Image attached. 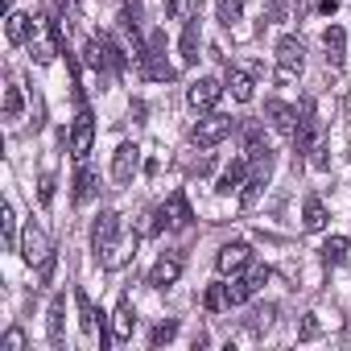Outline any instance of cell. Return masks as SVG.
<instances>
[{
  "instance_id": "6da1fadb",
  "label": "cell",
  "mask_w": 351,
  "mask_h": 351,
  "mask_svg": "<svg viewBox=\"0 0 351 351\" xmlns=\"http://www.w3.org/2000/svg\"><path fill=\"white\" fill-rule=\"evenodd\" d=\"M191 219H195V211H191L186 195L173 191V195L153 211V223H145L141 232H145V236H153V232H161V228H178V232H182V228H191Z\"/></svg>"
},
{
  "instance_id": "7a4b0ae2",
  "label": "cell",
  "mask_w": 351,
  "mask_h": 351,
  "mask_svg": "<svg viewBox=\"0 0 351 351\" xmlns=\"http://www.w3.org/2000/svg\"><path fill=\"white\" fill-rule=\"evenodd\" d=\"M232 132H236V120H232V116H223V112H211V116H203V120L191 128V141H195L199 149H211V145L228 141Z\"/></svg>"
},
{
  "instance_id": "3957f363",
  "label": "cell",
  "mask_w": 351,
  "mask_h": 351,
  "mask_svg": "<svg viewBox=\"0 0 351 351\" xmlns=\"http://www.w3.org/2000/svg\"><path fill=\"white\" fill-rule=\"evenodd\" d=\"M302 66H306V46H302L298 38H281V42H277V79H281V83H285V79H298Z\"/></svg>"
},
{
  "instance_id": "277c9868",
  "label": "cell",
  "mask_w": 351,
  "mask_h": 351,
  "mask_svg": "<svg viewBox=\"0 0 351 351\" xmlns=\"http://www.w3.org/2000/svg\"><path fill=\"white\" fill-rule=\"evenodd\" d=\"M116 236H120V215H116V211H99V219H95V228H91V248L99 252V261L112 256V248L120 244Z\"/></svg>"
},
{
  "instance_id": "5b68a950",
  "label": "cell",
  "mask_w": 351,
  "mask_h": 351,
  "mask_svg": "<svg viewBox=\"0 0 351 351\" xmlns=\"http://www.w3.org/2000/svg\"><path fill=\"white\" fill-rule=\"evenodd\" d=\"M141 66H145V75H149V79H161V83H169V79H173V66L165 62V38H161V34H153V38H149V50H145Z\"/></svg>"
},
{
  "instance_id": "8992f818",
  "label": "cell",
  "mask_w": 351,
  "mask_h": 351,
  "mask_svg": "<svg viewBox=\"0 0 351 351\" xmlns=\"http://www.w3.org/2000/svg\"><path fill=\"white\" fill-rule=\"evenodd\" d=\"M136 169H141V149H136L132 141H124V145L116 149V157H112V178H116L120 186H128V182L136 178Z\"/></svg>"
},
{
  "instance_id": "52a82bcc",
  "label": "cell",
  "mask_w": 351,
  "mask_h": 351,
  "mask_svg": "<svg viewBox=\"0 0 351 351\" xmlns=\"http://www.w3.org/2000/svg\"><path fill=\"white\" fill-rule=\"evenodd\" d=\"M91 145H95V116H91L87 108H79V116H75V128H71V153L83 161V157L91 153Z\"/></svg>"
},
{
  "instance_id": "ba28073f",
  "label": "cell",
  "mask_w": 351,
  "mask_h": 351,
  "mask_svg": "<svg viewBox=\"0 0 351 351\" xmlns=\"http://www.w3.org/2000/svg\"><path fill=\"white\" fill-rule=\"evenodd\" d=\"M178 277H182V256H178V252H161L157 265L149 269V285H153V289H169Z\"/></svg>"
},
{
  "instance_id": "9c48e42d",
  "label": "cell",
  "mask_w": 351,
  "mask_h": 351,
  "mask_svg": "<svg viewBox=\"0 0 351 351\" xmlns=\"http://www.w3.org/2000/svg\"><path fill=\"white\" fill-rule=\"evenodd\" d=\"M75 306H79V326H83V335H95L99 330V347H108V335H104V314L95 310V302L87 298V289H75Z\"/></svg>"
},
{
  "instance_id": "30bf717a",
  "label": "cell",
  "mask_w": 351,
  "mask_h": 351,
  "mask_svg": "<svg viewBox=\"0 0 351 351\" xmlns=\"http://www.w3.org/2000/svg\"><path fill=\"white\" fill-rule=\"evenodd\" d=\"M248 265H252V248H248L244 240L223 244L219 256H215V269H219V273H240V269H248Z\"/></svg>"
},
{
  "instance_id": "8fae6325",
  "label": "cell",
  "mask_w": 351,
  "mask_h": 351,
  "mask_svg": "<svg viewBox=\"0 0 351 351\" xmlns=\"http://www.w3.org/2000/svg\"><path fill=\"white\" fill-rule=\"evenodd\" d=\"M21 256H25V265H42L46 256H50V248H46V236H42V228L38 223H29L25 232H21Z\"/></svg>"
},
{
  "instance_id": "7c38bea8",
  "label": "cell",
  "mask_w": 351,
  "mask_h": 351,
  "mask_svg": "<svg viewBox=\"0 0 351 351\" xmlns=\"http://www.w3.org/2000/svg\"><path fill=\"white\" fill-rule=\"evenodd\" d=\"M244 182H248V157H236V161H232V165H228V169L219 173L215 191H219V195H236V191H240Z\"/></svg>"
},
{
  "instance_id": "4fadbf2b",
  "label": "cell",
  "mask_w": 351,
  "mask_h": 351,
  "mask_svg": "<svg viewBox=\"0 0 351 351\" xmlns=\"http://www.w3.org/2000/svg\"><path fill=\"white\" fill-rule=\"evenodd\" d=\"M219 95H223V87H219L215 79H195V83H191V104H195L199 112H211V108L219 104Z\"/></svg>"
},
{
  "instance_id": "5bb4252c",
  "label": "cell",
  "mask_w": 351,
  "mask_h": 351,
  "mask_svg": "<svg viewBox=\"0 0 351 351\" xmlns=\"http://www.w3.org/2000/svg\"><path fill=\"white\" fill-rule=\"evenodd\" d=\"M46 326H50V343L54 347H66V298L62 293L50 298V322Z\"/></svg>"
},
{
  "instance_id": "9a60e30c",
  "label": "cell",
  "mask_w": 351,
  "mask_h": 351,
  "mask_svg": "<svg viewBox=\"0 0 351 351\" xmlns=\"http://www.w3.org/2000/svg\"><path fill=\"white\" fill-rule=\"evenodd\" d=\"M265 116H269V124H273L277 132H289V136H293V128H298V124H293V120H298V112H293L289 104L269 99V104H265Z\"/></svg>"
},
{
  "instance_id": "2e32d148",
  "label": "cell",
  "mask_w": 351,
  "mask_h": 351,
  "mask_svg": "<svg viewBox=\"0 0 351 351\" xmlns=\"http://www.w3.org/2000/svg\"><path fill=\"white\" fill-rule=\"evenodd\" d=\"M199 42H203V34H199V13L186 21V29H182V42H178V54H182V62L191 66V62H199Z\"/></svg>"
},
{
  "instance_id": "e0dca14e",
  "label": "cell",
  "mask_w": 351,
  "mask_h": 351,
  "mask_svg": "<svg viewBox=\"0 0 351 351\" xmlns=\"http://www.w3.org/2000/svg\"><path fill=\"white\" fill-rule=\"evenodd\" d=\"M34 29H38V21H29L25 13H9V25H5V34H9V42H13V46L29 42V38H34Z\"/></svg>"
},
{
  "instance_id": "ac0fdd59",
  "label": "cell",
  "mask_w": 351,
  "mask_h": 351,
  "mask_svg": "<svg viewBox=\"0 0 351 351\" xmlns=\"http://www.w3.org/2000/svg\"><path fill=\"white\" fill-rule=\"evenodd\" d=\"M132 326H136V310H132L128 298H120V306H116V343H128Z\"/></svg>"
},
{
  "instance_id": "d6986e66",
  "label": "cell",
  "mask_w": 351,
  "mask_h": 351,
  "mask_svg": "<svg viewBox=\"0 0 351 351\" xmlns=\"http://www.w3.org/2000/svg\"><path fill=\"white\" fill-rule=\"evenodd\" d=\"M322 46H326V62H330V66H343V46H347V34H343L339 25H330V29L322 34Z\"/></svg>"
},
{
  "instance_id": "ffe728a7",
  "label": "cell",
  "mask_w": 351,
  "mask_h": 351,
  "mask_svg": "<svg viewBox=\"0 0 351 351\" xmlns=\"http://www.w3.org/2000/svg\"><path fill=\"white\" fill-rule=\"evenodd\" d=\"M99 191V178H95V169H87V165H79V173H75V203L83 207L91 195Z\"/></svg>"
},
{
  "instance_id": "44dd1931",
  "label": "cell",
  "mask_w": 351,
  "mask_h": 351,
  "mask_svg": "<svg viewBox=\"0 0 351 351\" xmlns=\"http://www.w3.org/2000/svg\"><path fill=\"white\" fill-rule=\"evenodd\" d=\"M223 289H228V306H244V302L256 293V285L248 281V273H244V277H232V281H223Z\"/></svg>"
},
{
  "instance_id": "7402d4cb",
  "label": "cell",
  "mask_w": 351,
  "mask_h": 351,
  "mask_svg": "<svg viewBox=\"0 0 351 351\" xmlns=\"http://www.w3.org/2000/svg\"><path fill=\"white\" fill-rule=\"evenodd\" d=\"M302 223H306V232H322L326 228V207H322V199H306V211H302Z\"/></svg>"
},
{
  "instance_id": "603a6c76",
  "label": "cell",
  "mask_w": 351,
  "mask_h": 351,
  "mask_svg": "<svg viewBox=\"0 0 351 351\" xmlns=\"http://www.w3.org/2000/svg\"><path fill=\"white\" fill-rule=\"evenodd\" d=\"M83 62H87L91 71H104V66H108V46H104V38H91V42L83 46Z\"/></svg>"
},
{
  "instance_id": "cb8c5ba5",
  "label": "cell",
  "mask_w": 351,
  "mask_h": 351,
  "mask_svg": "<svg viewBox=\"0 0 351 351\" xmlns=\"http://www.w3.org/2000/svg\"><path fill=\"white\" fill-rule=\"evenodd\" d=\"M228 91H232L240 104H248V99H252V79H248L244 71H228Z\"/></svg>"
},
{
  "instance_id": "d4e9b609",
  "label": "cell",
  "mask_w": 351,
  "mask_h": 351,
  "mask_svg": "<svg viewBox=\"0 0 351 351\" xmlns=\"http://www.w3.org/2000/svg\"><path fill=\"white\" fill-rule=\"evenodd\" d=\"M343 256H347V240H343V236H330V240L322 244V261H326V265H343Z\"/></svg>"
},
{
  "instance_id": "484cf974",
  "label": "cell",
  "mask_w": 351,
  "mask_h": 351,
  "mask_svg": "<svg viewBox=\"0 0 351 351\" xmlns=\"http://www.w3.org/2000/svg\"><path fill=\"white\" fill-rule=\"evenodd\" d=\"M203 306L215 314V310H228V289H223V281H215V285H207V293H203Z\"/></svg>"
},
{
  "instance_id": "4316f807",
  "label": "cell",
  "mask_w": 351,
  "mask_h": 351,
  "mask_svg": "<svg viewBox=\"0 0 351 351\" xmlns=\"http://www.w3.org/2000/svg\"><path fill=\"white\" fill-rule=\"evenodd\" d=\"M215 13H219L223 25H232V21H240V13H244V0H215Z\"/></svg>"
},
{
  "instance_id": "83f0119b",
  "label": "cell",
  "mask_w": 351,
  "mask_h": 351,
  "mask_svg": "<svg viewBox=\"0 0 351 351\" xmlns=\"http://www.w3.org/2000/svg\"><path fill=\"white\" fill-rule=\"evenodd\" d=\"M21 108H25L21 91H17V87H5V120H17V116H21Z\"/></svg>"
},
{
  "instance_id": "f1b7e54d",
  "label": "cell",
  "mask_w": 351,
  "mask_h": 351,
  "mask_svg": "<svg viewBox=\"0 0 351 351\" xmlns=\"http://www.w3.org/2000/svg\"><path fill=\"white\" fill-rule=\"evenodd\" d=\"M173 335H178V322H161V326H153L149 343H153V347H161V343H169Z\"/></svg>"
},
{
  "instance_id": "f546056e",
  "label": "cell",
  "mask_w": 351,
  "mask_h": 351,
  "mask_svg": "<svg viewBox=\"0 0 351 351\" xmlns=\"http://www.w3.org/2000/svg\"><path fill=\"white\" fill-rule=\"evenodd\" d=\"M99 38H104V46H108V66H112V71H124V50H120L108 34H99Z\"/></svg>"
},
{
  "instance_id": "4dcf8cb0",
  "label": "cell",
  "mask_w": 351,
  "mask_h": 351,
  "mask_svg": "<svg viewBox=\"0 0 351 351\" xmlns=\"http://www.w3.org/2000/svg\"><path fill=\"white\" fill-rule=\"evenodd\" d=\"M54 9H58V17L71 25V21H79V0H54Z\"/></svg>"
},
{
  "instance_id": "1f68e13d",
  "label": "cell",
  "mask_w": 351,
  "mask_h": 351,
  "mask_svg": "<svg viewBox=\"0 0 351 351\" xmlns=\"http://www.w3.org/2000/svg\"><path fill=\"white\" fill-rule=\"evenodd\" d=\"M17 215H13V207H5V215H0V228H5V240H9V248L17 244V223H13Z\"/></svg>"
},
{
  "instance_id": "d6a6232c",
  "label": "cell",
  "mask_w": 351,
  "mask_h": 351,
  "mask_svg": "<svg viewBox=\"0 0 351 351\" xmlns=\"http://www.w3.org/2000/svg\"><path fill=\"white\" fill-rule=\"evenodd\" d=\"M318 330H322V326H318V318H314V314H306V322H302L298 339H302V343H310V339H318Z\"/></svg>"
},
{
  "instance_id": "836d02e7",
  "label": "cell",
  "mask_w": 351,
  "mask_h": 351,
  "mask_svg": "<svg viewBox=\"0 0 351 351\" xmlns=\"http://www.w3.org/2000/svg\"><path fill=\"white\" fill-rule=\"evenodd\" d=\"M0 347H5V351H25V335H21V330L13 326V330L5 335V343H0Z\"/></svg>"
},
{
  "instance_id": "e575fe53",
  "label": "cell",
  "mask_w": 351,
  "mask_h": 351,
  "mask_svg": "<svg viewBox=\"0 0 351 351\" xmlns=\"http://www.w3.org/2000/svg\"><path fill=\"white\" fill-rule=\"evenodd\" d=\"M54 265H58V256H54V252H50V256L38 265V281H42V285H50V277H54Z\"/></svg>"
},
{
  "instance_id": "d590c367",
  "label": "cell",
  "mask_w": 351,
  "mask_h": 351,
  "mask_svg": "<svg viewBox=\"0 0 351 351\" xmlns=\"http://www.w3.org/2000/svg\"><path fill=\"white\" fill-rule=\"evenodd\" d=\"M306 9H314V13H322V17H330V13L339 9V0H306Z\"/></svg>"
},
{
  "instance_id": "8d00e7d4",
  "label": "cell",
  "mask_w": 351,
  "mask_h": 351,
  "mask_svg": "<svg viewBox=\"0 0 351 351\" xmlns=\"http://www.w3.org/2000/svg\"><path fill=\"white\" fill-rule=\"evenodd\" d=\"M248 281H252V285L261 289V285L269 281V265H252V269H248Z\"/></svg>"
},
{
  "instance_id": "74e56055",
  "label": "cell",
  "mask_w": 351,
  "mask_h": 351,
  "mask_svg": "<svg viewBox=\"0 0 351 351\" xmlns=\"http://www.w3.org/2000/svg\"><path fill=\"white\" fill-rule=\"evenodd\" d=\"M38 199H42V203H50V199H54V178H50V173L38 182Z\"/></svg>"
},
{
  "instance_id": "f35d334b",
  "label": "cell",
  "mask_w": 351,
  "mask_h": 351,
  "mask_svg": "<svg viewBox=\"0 0 351 351\" xmlns=\"http://www.w3.org/2000/svg\"><path fill=\"white\" fill-rule=\"evenodd\" d=\"M161 5H165V17H173V13H178V0H161Z\"/></svg>"
}]
</instances>
